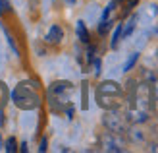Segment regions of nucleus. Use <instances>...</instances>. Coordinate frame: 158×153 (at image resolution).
<instances>
[{
  "label": "nucleus",
  "mask_w": 158,
  "mask_h": 153,
  "mask_svg": "<svg viewBox=\"0 0 158 153\" xmlns=\"http://www.w3.org/2000/svg\"><path fill=\"white\" fill-rule=\"evenodd\" d=\"M12 101L18 109L21 110H35L41 105V97H39V91L33 83L29 82H21L12 89Z\"/></svg>",
  "instance_id": "obj_4"
},
{
  "label": "nucleus",
  "mask_w": 158,
  "mask_h": 153,
  "mask_svg": "<svg viewBox=\"0 0 158 153\" xmlns=\"http://www.w3.org/2000/svg\"><path fill=\"white\" fill-rule=\"evenodd\" d=\"M102 124L108 132H114V134H120L125 136L129 130V120L127 116L122 112V109H116V110H104V116H102Z\"/></svg>",
  "instance_id": "obj_5"
},
{
  "label": "nucleus",
  "mask_w": 158,
  "mask_h": 153,
  "mask_svg": "<svg viewBox=\"0 0 158 153\" xmlns=\"http://www.w3.org/2000/svg\"><path fill=\"white\" fill-rule=\"evenodd\" d=\"M8 8H10V2L8 0H0V12H6Z\"/></svg>",
  "instance_id": "obj_15"
},
{
  "label": "nucleus",
  "mask_w": 158,
  "mask_h": 153,
  "mask_svg": "<svg viewBox=\"0 0 158 153\" xmlns=\"http://www.w3.org/2000/svg\"><path fill=\"white\" fill-rule=\"evenodd\" d=\"M46 43L50 45H60L62 39H64V29H62L60 25H50V29L46 31Z\"/></svg>",
  "instance_id": "obj_8"
},
{
  "label": "nucleus",
  "mask_w": 158,
  "mask_h": 153,
  "mask_svg": "<svg viewBox=\"0 0 158 153\" xmlns=\"http://www.w3.org/2000/svg\"><path fill=\"white\" fill-rule=\"evenodd\" d=\"M75 29H77V37H79V41L85 43V45L89 43V31H87V25H85V21H83V20H79V21H77Z\"/></svg>",
  "instance_id": "obj_10"
},
{
  "label": "nucleus",
  "mask_w": 158,
  "mask_h": 153,
  "mask_svg": "<svg viewBox=\"0 0 158 153\" xmlns=\"http://www.w3.org/2000/svg\"><path fill=\"white\" fill-rule=\"evenodd\" d=\"M135 25H137V16H131V18L122 25V39H127L133 31H135Z\"/></svg>",
  "instance_id": "obj_9"
},
{
  "label": "nucleus",
  "mask_w": 158,
  "mask_h": 153,
  "mask_svg": "<svg viewBox=\"0 0 158 153\" xmlns=\"http://www.w3.org/2000/svg\"><path fill=\"white\" fill-rule=\"evenodd\" d=\"M4 146V142H2V134H0V147H2Z\"/></svg>",
  "instance_id": "obj_21"
},
{
  "label": "nucleus",
  "mask_w": 158,
  "mask_h": 153,
  "mask_svg": "<svg viewBox=\"0 0 158 153\" xmlns=\"http://www.w3.org/2000/svg\"><path fill=\"white\" fill-rule=\"evenodd\" d=\"M93 64H94V74H100V66H102V62L97 58V60H93Z\"/></svg>",
  "instance_id": "obj_16"
},
{
  "label": "nucleus",
  "mask_w": 158,
  "mask_h": 153,
  "mask_svg": "<svg viewBox=\"0 0 158 153\" xmlns=\"http://www.w3.org/2000/svg\"><path fill=\"white\" fill-rule=\"evenodd\" d=\"M156 60H158V51H156Z\"/></svg>",
  "instance_id": "obj_22"
},
{
  "label": "nucleus",
  "mask_w": 158,
  "mask_h": 153,
  "mask_svg": "<svg viewBox=\"0 0 158 153\" xmlns=\"http://www.w3.org/2000/svg\"><path fill=\"white\" fill-rule=\"evenodd\" d=\"M19 151H23V153H25V151H27V143H25V142H23V143H21V147H19Z\"/></svg>",
  "instance_id": "obj_19"
},
{
  "label": "nucleus",
  "mask_w": 158,
  "mask_h": 153,
  "mask_svg": "<svg viewBox=\"0 0 158 153\" xmlns=\"http://www.w3.org/2000/svg\"><path fill=\"white\" fill-rule=\"evenodd\" d=\"M81 99H83L81 109H83V110H87V109H89V103H87V83H83V89H81Z\"/></svg>",
  "instance_id": "obj_14"
},
{
  "label": "nucleus",
  "mask_w": 158,
  "mask_h": 153,
  "mask_svg": "<svg viewBox=\"0 0 158 153\" xmlns=\"http://www.w3.org/2000/svg\"><path fill=\"white\" fill-rule=\"evenodd\" d=\"M148 151H154V153H158V143H151V147H148Z\"/></svg>",
  "instance_id": "obj_18"
},
{
  "label": "nucleus",
  "mask_w": 158,
  "mask_h": 153,
  "mask_svg": "<svg viewBox=\"0 0 158 153\" xmlns=\"http://www.w3.org/2000/svg\"><path fill=\"white\" fill-rule=\"evenodd\" d=\"M73 83L66 82V79H60V82H54L48 87V103L52 110L56 112H66V115L72 118L73 115Z\"/></svg>",
  "instance_id": "obj_2"
},
{
  "label": "nucleus",
  "mask_w": 158,
  "mask_h": 153,
  "mask_svg": "<svg viewBox=\"0 0 158 153\" xmlns=\"http://www.w3.org/2000/svg\"><path fill=\"white\" fill-rule=\"evenodd\" d=\"M46 146H48V142H46V138H43V140H41V147H39V151L44 153V151H46Z\"/></svg>",
  "instance_id": "obj_17"
},
{
  "label": "nucleus",
  "mask_w": 158,
  "mask_h": 153,
  "mask_svg": "<svg viewBox=\"0 0 158 153\" xmlns=\"http://www.w3.org/2000/svg\"><path fill=\"white\" fill-rule=\"evenodd\" d=\"M122 25H123V23H118V27H116V31H114V37H112V49H116V47L120 45V41H122Z\"/></svg>",
  "instance_id": "obj_12"
},
{
  "label": "nucleus",
  "mask_w": 158,
  "mask_h": 153,
  "mask_svg": "<svg viewBox=\"0 0 158 153\" xmlns=\"http://www.w3.org/2000/svg\"><path fill=\"white\" fill-rule=\"evenodd\" d=\"M137 60H139V52H133V54L129 56V58H127V62L123 64V72H129V70H131V68L137 64Z\"/></svg>",
  "instance_id": "obj_11"
},
{
  "label": "nucleus",
  "mask_w": 158,
  "mask_h": 153,
  "mask_svg": "<svg viewBox=\"0 0 158 153\" xmlns=\"http://www.w3.org/2000/svg\"><path fill=\"white\" fill-rule=\"evenodd\" d=\"M100 149L106 151V153H122V151H125L123 136L114 134V132H104L100 136Z\"/></svg>",
  "instance_id": "obj_6"
},
{
  "label": "nucleus",
  "mask_w": 158,
  "mask_h": 153,
  "mask_svg": "<svg viewBox=\"0 0 158 153\" xmlns=\"http://www.w3.org/2000/svg\"><path fill=\"white\" fill-rule=\"evenodd\" d=\"M66 2H68V4H75V2H77V0H66Z\"/></svg>",
  "instance_id": "obj_20"
},
{
  "label": "nucleus",
  "mask_w": 158,
  "mask_h": 153,
  "mask_svg": "<svg viewBox=\"0 0 158 153\" xmlns=\"http://www.w3.org/2000/svg\"><path fill=\"white\" fill-rule=\"evenodd\" d=\"M127 91V112L125 116L131 124H143L151 116V110L154 109V85L151 82H129Z\"/></svg>",
  "instance_id": "obj_1"
},
{
  "label": "nucleus",
  "mask_w": 158,
  "mask_h": 153,
  "mask_svg": "<svg viewBox=\"0 0 158 153\" xmlns=\"http://www.w3.org/2000/svg\"><path fill=\"white\" fill-rule=\"evenodd\" d=\"M116 6H118V0H112L102 12V18H100V23H98V33H106L112 25V20H114V14H116Z\"/></svg>",
  "instance_id": "obj_7"
},
{
  "label": "nucleus",
  "mask_w": 158,
  "mask_h": 153,
  "mask_svg": "<svg viewBox=\"0 0 158 153\" xmlns=\"http://www.w3.org/2000/svg\"><path fill=\"white\" fill-rule=\"evenodd\" d=\"M125 101V91L123 87L114 82V79H104L97 87V103L102 110H116L122 109Z\"/></svg>",
  "instance_id": "obj_3"
},
{
  "label": "nucleus",
  "mask_w": 158,
  "mask_h": 153,
  "mask_svg": "<svg viewBox=\"0 0 158 153\" xmlns=\"http://www.w3.org/2000/svg\"><path fill=\"white\" fill-rule=\"evenodd\" d=\"M4 149H6L8 153H15V151H18V143H15V138H14V136H10V138H8Z\"/></svg>",
  "instance_id": "obj_13"
}]
</instances>
